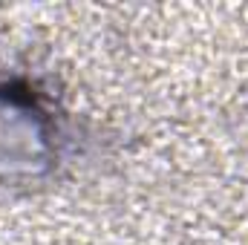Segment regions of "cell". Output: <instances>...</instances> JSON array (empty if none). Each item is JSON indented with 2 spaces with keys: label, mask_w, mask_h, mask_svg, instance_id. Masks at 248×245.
<instances>
[{
  "label": "cell",
  "mask_w": 248,
  "mask_h": 245,
  "mask_svg": "<svg viewBox=\"0 0 248 245\" xmlns=\"http://www.w3.org/2000/svg\"><path fill=\"white\" fill-rule=\"evenodd\" d=\"M58 165V119L26 78H0V187L41 182Z\"/></svg>",
  "instance_id": "1"
}]
</instances>
